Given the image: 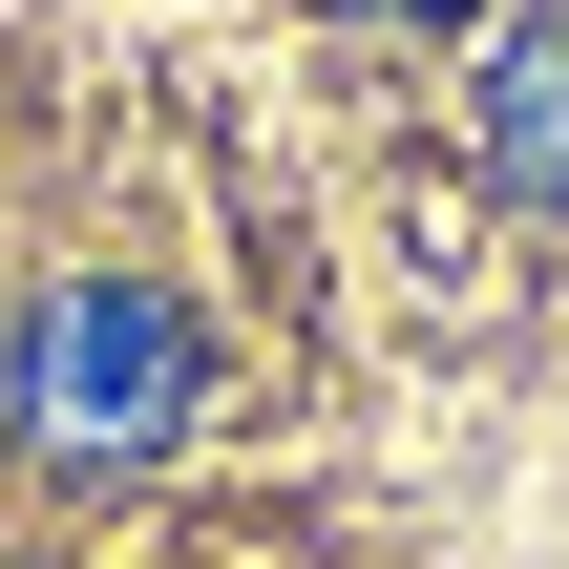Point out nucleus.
<instances>
[{"instance_id": "nucleus-3", "label": "nucleus", "mask_w": 569, "mask_h": 569, "mask_svg": "<svg viewBox=\"0 0 569 569\" xmlns=\"http://www.w3.org/2000/svg\"><path fill=\"white\" fill-rule=\"evenodd\" d=\"M338 21H465V0H338Z\"/></svg>"}, {"instance_id": "nucleus-1", "label": "nucleus", "mask_w": 569, "mask_h": 569, "mask_svg": "<svg viewBox=\"0 0 569 569\" xmlns=\"http://www.w3.org/2000/svg\"><path fill=\"white\" fill-rule=\"evenodd\" d=\"M0 401H21V443H42L63 486H127V465H169V443H190L211 338H190V296H148V274H42V296H21V359H0Z\"/></svg>"}, {"instance_id": "nucleus-2", "label": "nucleus", "mask_w": 569, "mask_h": 569, "mask_svg": "<svg viewBox=\"0 0 569 569\" xmlns=\"http://www.w3.org/2000/svg\"><path fill=\"white\" fill-rule=\"evenodd\" d=\"M486 169L528 211H569V21H507L486 42Z\"/></svg>"}]
</instances>
